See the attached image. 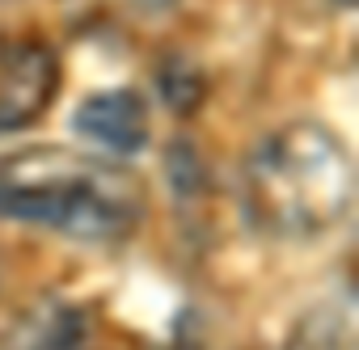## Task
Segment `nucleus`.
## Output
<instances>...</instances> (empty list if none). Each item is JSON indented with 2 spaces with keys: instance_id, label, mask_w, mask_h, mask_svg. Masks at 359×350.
<instances>
[{
  "instance_id": "obj_1",
  "label": "nucleus",
  "mask_w": 359,
  "mask_h": 350,
  "mask_svg": "<svg viewBox=\"0 0 359 350\" xmlns=\"http://www.w3.org/2000/svg\"><path fill=\"white\" fill-rule=\"evenodd\" d=\"M241 216L275 245L334 232L355 203V160L342 135L317 118L275 127L241 164Z\"/></svg>"
},
{
  "instance_id": "obj_2",
  "label": "nucleus",
  "mask_w": 359,
  "mask_h": 350,
  "mask_svg": "<svg viewBox=\"0 0 359 350\" xmlns=\"http://www.w3.org/2000/svg\"><path fill=\"white\" fill-rule=\"evenodd\" d=\"M0 220L81 245H123L144 220V186L102 152L22 148L0 156Z\"/></svg>"
},
{
  "instance_id": "obj_3",
  "label": "nucleus",
  "mask_w": 359,
  "mask_h": 350,
  "mask_svg": "<svg viewBox=\"0 0 359 350\" xmlns=\"http://www.w3.org/2000/svg\"><path fill=\"white\" fill-rule=\"evenodd\" d=\"M60 93V59L43 43H13L0 51V135H13L47 114Z\"/></svg>"
},
{
  "instance_id": "obj_4",
  "label": "nucleus",
  "mask_w": 359,
  "mask_h": 350,
  "mask_svg": "<svg viewBox=\"0 0 359 350\" xmlns=\"http://www.w3.org/2000/svg\"><path fill=\"white\" fill-rule=\"evenodd\" d=\"M72 131L89 148H97L102 156L127 160V156L144 152V144L152 135V122H148V106L135 89H102V93H89L76 106Z\"/></svg>"
},
{
  "instance_id": "obj_5",
  "label": "nucleus",
  "mask_w": 359,
  "mask_h": 350,
  "mask_svg": "<svg viewBox=\"0 0 359 350\" xmlns=\"http://www.w3.org/2000/svg\"><path fill=\"white\" fill-rule=\"evenodd\" d=\"M279 350H359V304L342 283L313 300L283 333Z\"/></svg>"
},
{
  "instance_id": "obj_6",
  "label": "nucleus",
  "mask_w": 359,
  "mask_h": 350,
  "mask_svg": "<svg viewBox=\"0 0 359 350\" xmlns=\"http://www.w3.org/2000/svg\"><path fill=\"white\" fill-rule=\"evenodd\" d=\"M30 350H85L81 346V329H72V325H55L43 342H34Z\"/></svg>"
},
{
  "instance_id": "obj_7",
  "label": "nucleus",
  "mask_w": 359,
  "mask_h": 350,
  "mask_svg": "<svg viewBox=\"0 0 359 350\" xmlns=\"http://www.w3.org/2000/svg\"><path fill=\"white\" fill-rule=\"evenodd\" d=\"M127 5H135V9H148V13H156V9H169L173 0H127Z\"/></svg>"
},
{
  "instance_id": "obj_8",
  "label": "nucleus",
  "mask_w": 359,
  "mask_h": 350,
  "mask_svg": "<svg viewBox=\"0 0 359 350\" xmlns=\"http://www.w3.org/2000/svg\"><path fill=\"white\" fill-rule=\"evenodd\" d=\"M342 5H346V0H342Z\"/></svg>"
}]
</instances>
